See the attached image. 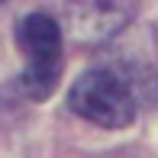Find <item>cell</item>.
<instances>
[{"mask_svg":"<svg viewBox=\"0 0 158 158\" xmlns=\"http://www.w3.org/2000/svg\"><path fill=\"white\" fill-rule=\"evenodd\" d=\"M16 45L26 55L19 87L29 100H45L61 77V29L48 13H29L16 26Z\"/></svg>","mask_w":158,"mask_h":158,"instance_id":"obj_1","label":"cell"},{"mask_svg":"<svg viewBox=\"0 0 158 158\" xmlns=\"http://www.w3.org/2000/svg\"><path fill=\"white\" fill-rule=\"evenodd\" d=\"M71 110L77 116L90 119L97 126L106 129H119L129 126L135 116V94L129 87L126 77H119L110 68H94L84 71L74 84H71V97H68Z\"/></svg>","mask_w":158,"mask_h":158,"instance_id":"obj_2","label":"cell"},{"mask_svg":"<svg viewBox=\"0 0 158 158\" xmlns=\"http://www.w3.org/2000/svg\"><path fill=\"white\" fill-rule=\"evenodd\" d=\"M68 29L81 42H103L126 29L135 16V0H64Z\"/></svg>","mask_w":158,"mask_h":158,"instance_id":"obj_3","label":"cell"},{"mask_svg":"<svg viewBox=\"0 0 158 158\" xmlns=\"http://www.w3.org/2000/svg\"><path fill=\"white\" fill-rule=\"evenodd\" d=\"M3 6H6V0H0V10H3Z\"/></svg>","mask_w":158,"mask_h":158,"instance_id":"obj_4","label":"cell"}]
</instances>
